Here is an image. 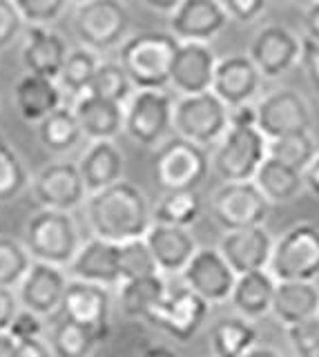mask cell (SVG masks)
<instances>
[{
  "label": "cell",
  "mask_w": 319,
  "mask_h": 357,
  "mask_svg": "<svg viewBox=\"0 0 319 357\" xmlns=\"http://www.w3.org/2000/svg\"><path fill=\"white\" fill-rule=\"evenodd\" d=\"M268 156V139L257 126H230L210 156L224 183L252 181Z\"/></svg>",
  "instance_id": "obj_4"
},
{
  "label": "cell",
  "mask_w": 319,
  "mask_h": 357,
  "mask_svg": "<svg viewBox=\"0 0 319 357\" xmlns=\"http://www.w3.org/2000/svg\"><path fill=\"white\" fill-rule=\"evenodd\" d=\"M130 11L120 0H90L76 5L74 31L83 47L96 54L123 45L130 31Z\"/></svg>",
  "instance_id": "obj_7"
},
{
  "label": "cell",
  "mask_w": 319,
  "mask_h": 357,
  "mask_svg": "<svg viewBox=\"0 0 319 357\" xmlns=\"http://www.w3.org/2000/svg\"><path fill=\"white\" fill-rule=\"evenodd\" d=\"M79 170L87 195L109 188L123 178L125 156L114 141H92L79 159Z\"/></svg>",
  "instance_id": "obj_27"
},
{
  "label": "cell",
  "mask_w": 319,
  "mask_h": 357,
  "mask_svg": "<svg viewBox=\"0 0 319 357\" xmlns=\"http://www.w3.org/2000/svg\"><path fill=\"white\" fill-rule=\"evenodd\" d=\"M299 63L304 65V72L311 81V87L319 96V43H315L313 38L304 36L302 38V59Z\"/></svg>",
  "instance_id": "obj_47"
},
{
  "label": "cell",
  "mask_w": 319,
  "mask_h": 357,
  "mask_svg": "<svg viewBox=\"0 0 319 357\" xmlns=\"http://www.w3.org/2000/svg\"><path fill=\"white\" fill-rule=\"evenodd\" d=\"M0 357H18V342L7 331L0 333Z\"/></svg>",
  "instance_id": "obj_53"
},
{
  "label": "cell",
  "mask_w": 319,
  "mask_h": 357,
  "mask_svg": "<svg viewBox=\"0 0 319 357\" xmlns=\"http://www.w3.org/2000/svg\"><path fill=\"white\" fill-rule=\"evenodd\" d=\"M25 27V20L20 16L14 0H0V52L12 45Z\"/></svg>",
  "instance_id": "obj_43"
},
{
  "label": "cell",
  "mask_w": 319,
  "mask_h": 357,
  "mask_svg": "<svg viewBox=\"0 0 319 357\" xmlns=\"http://www.w3.org/2000/svg\"><path fill=\"white\" fill-rule=\"evenodd\" d=\"M203 212V201L196 190H166L157 204L152 206L154 223L190 228Z\"/></svg>",
  "instance_id": "obj_34"
},
{
  "label": "cell",
  "mask_w": 319,
  "mask_h": 357,
  "mask_svg": "<svg viewBox=\"0 0 319 357\" xmlns=\"http://www.w3.org/2000/svg\"><path fill=\"white\" fill-rule=\"evenodd\" d=\"M270 315L286 328L315 319L319 315L317 282H277Z\"/></svg>",
  "instance_id": "obj_28"
},
{
  "label": "cell",
  "mask_w": 319,
  "mask_h": 357,
  "mask_svg": "<svg viewBox=\"0 0 319 357\" xmlns=\"http://www.w3.org/2000/svg\"><path fill=\"white\" fill-rule=\"evenodd\" d=\"M174 130V100L163 89H137L125 105L127 137L143 148H159Z\"/></svg>",
  "instance_id": "obj_8"
},
{
  "label": "cell",
  "mask_w": 319,
  "mask_h": 357,
  "mask_svg": "<svg viewBox=\"0 0 319 357\" xmlns=\"http://www.w3.org/2000/svg\"><path fill=\"white\" fill-rule=\"evenodd\" d=\"M179 277L185 286L192 288L196 295H201L210 306L230 301L237 282V273L226 261L221 250L210 248V245H203V248L199 245V250L194 252L190 264L185 266V271Z\"/></svg>",
  "instance_id": "obj_14"
},
{
  "label": "cell",
  "mask_w": 319,
  "mask_h": 357,
  "mask_svg": "<svg viewBox=\"0 0 319 357\" xmlns=\"http://www.w3.org/2000/svg\"><path fill=\"white\" fill-rule=\"evenodd\" d=\"M85 219L94 237L114 243L146 239L154 223L148 197L139 185L125 178L87 195Z\"/></svg>",
  "instance_id": "obj_1"
},
{
  "label": "cell",
  "mask_w": 319,
  "mask_h": 357,
  "mask_svg": "<svg viewBox=\"0 0 319 357\" xmlns=\"http://www.w3.org/2000/svg\"><path fill=\"white\" fill-rule=\"evenodd\" d=\"M146 243L161 275H181L194 252L199 250V243L190 228L166 226V223H152L146 234Z\"/></svg>",
  "instance_id": "obj_23"
},
{
  "label": "cell",
  "mask_w": 319,
  "mask_h": 357,
  "mask_svg": "<svg viewBox=\"0 0 319 357\" xmlns=\"http://www.w3.org/2000/svg\"><path fill=\"white\" fill-rule=\"evenodd\" d=\"M304 29H306V36L313 38L315 43H319V0L306 9L304 14Z\"/></svg>",
  "instance_id": "obj_51"
},
{
  "label": "cell",
  "mask_w": 319,
  "mask_h": 357,
  "mask_svg": "<svg viewBox=\"0 0 319 357\" xmlns=\"http://www.w3.org/2000/svg\"><path fill=\"white\" fill-rule=\"evenodd\" d=\"M304 183H306V190H308V192L319 199V154L315 156V161L306 167V172H304Z\"/></svg>",
  "instance_id": "obj_52"
},
{
  "label": "cell",
  "mask_w": 319,
  "mask_h": 357,
  "mask_svg": "<svg viewBox=\"0 0 319 357\" xmlns=\"http://www.w3.org/2000/svg\"><path fill=\"white\" fill-rule=\"evenodd\" d=\"M68 43L59 31L47 25H29L25 31V43L20 59L29 74L47 76L59 81L61 70L68 61Z\"/></svg>",
  "instance_id": "obj_24"
},
{
  "label": "cell",
  "mask_w": 319,
  "mask_h": 357,
  "mask_svg": "<svg viewBox=\"0 0 319 357\" xmlns=\"http://www.w3.org/2000/svg\"><path fill=\"white\" fill-rule=\"evenodd\" d=\"M109 310H112V299L105 286L70 279L61 304L63 317L92 331L98 340L105 342L109 335Z\"/></svg>",
  "instance_id": "obj_15"
},
{
  "label": "cell",
  "mask_w": 319,
  "mask_h": 357,
  "mask_svg": "<svg viewBox=\"0 0 319 357\" xmlns=\"http://www.w3.org/2000/svg\"><path fill=\"white\" fill-rule=\"evenodd\" d=\"M14 105L23 121L40 123L63 105V87L54 78L27 72L14 85Z\"/></svg>",
  "instance_id": "obj_26"
},
{
  "label": "cell",
  "mask_w": 319,
  "mask_h": 357,
  "mask_svg": "<svg viewBox=\"0 0 319 357\" xmlns=\"http://www.w3.org/2000/svg\"><path fill=\"white\" fill-rule=\"evenodd\" d=\"M217 63L219 59L208 43H179L170 70V85L181 96L210 92Z\"/></svg>",
  "instance_id": "obj_17"
},
{
  "label": "cell",
  "mask_w": 319,
  "mask_h": 357,
  "mask_svg": "<svg viewBox=\"0 0 319 357\" xmlns=\"http://www.w3.org/2000/svg\"><path fill=\"white\" fill-rule=\"evenodd\" d=\"M18 310H20V301L16 290L0 288V333H5L9 328V324H12Z\"/></svg>",
  "instance_id": "obj_48"
},
{
  "label": "cell",
  "mask_w": 319,
  "mask_h": 357,
  "mask_svg": "<svg viewBox=\"0 0 319 357\" xmlns=\"http://www.w3.org/2000/svg\"><path fill=\"white\" fill-rule=\"evenodd\" d=\"M268 271L277 282H317L319 228L315 223H297L274 239Z\"/></svg>",
  "instance_id": "obj_6"
},
{
  "label": "cell",
  "mask_w": 319,
  "mask_h": 357,
  "mask_svg": "<svg viewBox=\"0 0 319 357\" xmlns=\"http://www.w3.org/2000/svg\"><path fill=\"white\" fill-rule=\"evenodd\" d=\"M317 326H319V315H317Z\"/></svg>",
  "instance_id": "obj_60"
},
{
  "label": "cell",
  "mask_w": 319,
  "mask_h": 357,
  "mask_svg": "<svg viewBox=\"0 0 319 357\" xmlns=\"http://www.w3.org/2000/svg\"><path fill=\"white\" fill-rule=\"evenodd\" d=\"M299 357H319V351H313V353H308V355H299Z\"/></svg>",
  "instance_id": "obj_57"
},
{
  "label": "cell",
  "mask_w": 319,
  "mask_h": 357,
  "mask_svg": "<svg viewBox=\"0 0 319 357\" xmlns=\"http://www.w3.org/2000/svg\"><path fill=\"white\" fill-rule=\"evenodd\" d=\"M74 114L90 141H114L125 126V105L92 92L76 98Z\"/></svg>",
  "instance_id": "obj_25"
},
{
  "label": "cell",
  "mask_w": 319,
  "mask_h": 357,
  "mask_svg": "<svg viewBox=\"0 0 319 357\" xmlns=\"http://www.w3.org/2000/svg\"><path fill=\"white\" fill-rule=\"evenodd\" d=\"M183 0H143V5L154 9V11H161V14H172Z\"/></svg>",
  "instance_id": "obj_54"
},
{
  "label": "cell",
  "mask_w": 319,
  "mask_h": 357,
  "mask_svg": "<svg viewBox=\"0 0 319 357\" xmlns=\"http://www.w3.org/2000/svg\"><path fill=\"white\" fill-rule=\"evenodd\" d=\"M31 264L34 259L23 241L0 234V288L16 290L29 273Z\"/></svg>",
  "instance_id": "obj_39"
},
{
  "label": "cell",
  "mask_w": 319,
  "mask_h": 357,
  "mask_svg": "<svg viewBox=\"0 0 319 357\" xmlns=\"http://www.w3.org/2000/svg\"><path fill=\"white\" fill-rule=\"evenodd\" d=\"M230 126H257V105L244 103L230 107Z\"/></svg>",
  "instance_id": "obj_49"
},
{
  "label": "cell",
  "mask_w": 319,
  "mask_h": 357,
  "mask_svg": "<svg viewBox=\"0 0 319 357\" xmlns=\"http://www.w3.org/2000/svg\"><path fill=\"white\" fill-rule=\"evenodd\" d=\"M248 56L255 61L263 78H279L299 63L302 38L286 27L266 25L255 33Z\"/></svg>",
  "instance_id": "obj_18"
},
{
  "label": "cell",
  "mask_w": 319,
  "mask_h": 357,
  "mask_svg": "<svg viewBox=\"0 0 319 357\" xmlns=\"http://www.w3.org/2000/svg\"><path fill=\"white\" fill-rule=\"evenodd\" d=\"M70 279L90 282L98 286H118L123 282V268H120V243L92 237L81 243L79 252L68 266Z\"/></svg>",
  "instance_id": "obj_21"
},
{
  "label": "cell",
  "mask_w": 319,
  "mask_h": 357,
  "mask_svg": "<svg viewBox=\"0 0 319 357\" xmlns=\"http://www.w3.org/2000/svg\"><path fill=\"white\" fill-rule=\"evenodd\" d=\"M23 243L34 261L68 268L83 241L72 212L40 208L25 223Z\"/></svg>",
  "instance_id": "obj_3"
},
{
  "label": "cell",
  "mask_w": 319,
  "mask_h": 357,
  "mask_svg": "<svg viewBox=\"0 0 319 357\" xmlns=\"http://www.w3.org/2000/svg\"><path fill=\"white\" fill-rule=\"evenodd\" d=\"M120 268H123V282L159 273L157 261H154L146 239H134V241L120 243Z\"/></svg>",
  "instance_id": "obj_41"
},
{
  "label": "cell",
  "mask_w": 319,
  "mask_h": 357,
  "mask_svg": "<svg viewBox=\"0 0 319 357\" xmlns=\"http://www.w3.org/2000/svg\"><path fill=\"white\" fill-rule=\"evenodd\" d=\"M20 16H23L25 25H52L56 22L65 9H68L70 0H14Z\"/></svg>",
  "instance_id": "obj_42"
},
{
  "label": "cell",
  "mask_w": 319,
  "mask_h": 357,
  "mask_svg": "<svg viewBox=\"0 0 319 357\" xmlns=\"http://www.w3.org/2000/svg\"><path fill=\"white\" fill-rule=\"evenodd\" d=\"M179 43L170 31H141L123 40L118 63L137 89H163L170 85V70Z\"/></svg>",
  "instance_id": "obj_2"
},
{
  "label": "cell",
  "mask_w": 319,
  "mask_h": 357,
  "mask_svg": "<svg viewBox=\"0 0 319 357\" xmlns=\"http://www.w3.org/2000/svg\"><path fill=\"white\" fill-rule=\"evenodd\" d=\"M139 357H181V355L177 351L168 349V346L154 344V346H148V349H143Z\"/></svg>",
  "instance_id": "obj_55"
},
{
  "label": "cell",
  "mask_w": 319,
  "mask_h": 357,
  "mask_svg": "<svg viewBox=\"0 0 319 357\" xmlns=\"http://www.w3.org/2000/svg\"><path fill=\"white\" fill-rule=\"evenodd\" d=\"M268 3L270 0H221L230 20H237V22L257 20L263 11L268 9Z\"/></svg>",
  "instance_id": "obj_46"
},
{
  "label": "cell",
  "mask_w": 319,
  "mask_h": 357,
  "mask_svg": "<svg viewBox=\"0 0 319 357\" xmlns=\"http://www.w3.org/2000/svg\"><path fill=\"white\" fill-rule=\"evenodd\" d=\"M257 326L241 315L219 319L210 331L212 357H244L252 346H257Z\"/></svg>",
  "instance_id": "obj_32"
},
{
  "label": "cell",
  "mask_w": 319,
  "mask_h": 357,
  "mask_svg": "<svg viewBox=\"0 0 319 357\" xmlns=\"http://www.w3.org/2000/svg\"><path fill=\"white\" fill-rule=\"evenodd\" d=\"M274 290H277V279L270 271L237 275L233 295H230V306L244 319L257 321L270 315Z\"/></svg>",
  "instance_id": "obj_29"
},
{
  "label": "cell",
  "mask_w": 319,
  "mask_h": 357,
  "mask_svg": "<svg viewBox=\"0 0 319 357\" xmlns=\"http://www.w3.org/2000/svg\"><path fill=\"white\" fill-rule=\"evenodd\" d=\"M210 304L179 279L177 286L170 284L166 297L152 312L148 324L163 331L174 342H190L205 324Z\"/></svg>",
  "instance_id": "obj_11"
},
{
  "label": "cell",
  "mask_w": 319,
  "mask_h": 357,
  "mask_svg": "<svg viewBox=\"0 0 319 357\" xmlns=\"http://www.w3.org/2000/svg\"><path fill=\"white\" fill-rule=\"evenodd\" d=\"M83 139V130L79 126L74 109L61 105L54 109L49 116L38 123V141L47 152L54 154H68Z\"/></svg>",
  "instance_id": "obj_33"
},
{
  "label": "cell",
  "mask_w": 319,
  "mask_h": 357,
  "mask_svg": "<svg viewBox=\"0 0 319 357\" xmlns=\"http://www.w3.org/2000/svg\"><path fill=\"white\" fill-rule=\"evenodd\" d=\"M317 154L319 145L311 132L288 134V137L268 141V156H274V159L293 165L299 172H306V167L315 161Z\"/></svg>",
  "instance_id": "obj_37"
},
{
  "label": "cell",
  "mask_w": 319,
  "mask_h": 357,
  "mask_svg": "<svg viewBox=\"0 0 319 357\" xmlns=\"http://www.w3.org/2000/svg\"><path fill=\"white\" fill-rule=\"evenodd\" d=\"M263 76L259 67L248 54H230L219 59L212 81V92L224 100L228 107L252 103L259 94Z\"/></svg>",
  "instance_id": "obj_22"
},
{
  "label": "cell",
  "mask_w": 319,
  "mask_h": 357,
  "mask_svg": "<svg viewBox=\"0 0 319 357\" xmlns=\"http://www.w3.org/2000/svg\"><path fill=\"white\" fill-rule=\"evenodd\" d=\"M272 3H290V0H272Z\"/></svg>",
  "instance_id": "obj_59"
},
{
  "label": "cell",
  "mask_w": 319,
  "mask_h": 357,
  "mask_svg": "<svg viewBox=\"0 0 319 357\" xmlns=\"http://www.w3.org/2000/svg\"><path fill=\"white\" fill-rule=\"evenodd\" d=\"M208 148L172 137L157 150V178L166 190H196L210 172Z\"/></svg>",
  "instance_id": "obj_9"
},
{
  "label": "cell",
  "mask_w": 319,
  "mask_h": 357,
  "mask_svg": "<svg viewBox=\"0 0 319 357\" xmlns=\"http://www.w3.org/2000/svg\"><path fill=\"white\" fill-rule=\"evenodd\" d=\"M31 192L40 208L72 212L85 206L87 188L81 176L79 163L74 161H54L40 167L31 178Z\"/></svg>",
  "instance_id": "obj_13"
},
{
  "label": "cell",
  "mask_w": 319,
  "mask_h": 357,
  "mask_svg": "<svg viewBox=\"0 0 319 357\" xmlns=\"http://www.w3.org/2000/svg\"><path fill=\"white\" fill-rule=\"evenodd\" d=\"M230 128V107L212 89L203 94L179 96L174 103V132L201 148H210L224 139Z\"/></svg>",
  "instance_id": "obj_5"
},
{
  "label": "cell",
  "mask_w": 319,
  "mask_h": 357,
  "mask_svg": "<svg viewBox=\"0 0 319 357\" xmlns=\"http://www.w3.org/2000/svg\"><path fill=\"white\" fill-rule=\"evenodd\" d=\"M29 185V172L18 152L0 137V204L14 201Z\"/></svg>",
  "instance_id": "obj_40"
},
{
  "label": "cell",
  "mask_w": 319,
  "mask_h": 357,
  "mask_svg": "<svg viewBox=\"0 0 319 357\" xmlns=\"http://www.w3.org/2000/svg\"><path fill=\"white\" fill-rule=\"evenodd\" d=\"M217 248L221 250L226 261L233 266L237 275H246L268 271L274 250V239L266 230V226H252L224 232Z\"/></svg>",
  "instance_id": "obj_19"
},
{
  "label": "cell",
  "mask_w": 319,
  "mask_h": 357,
  "mask_svg": "<svg viewBox=\"0 0 319 357\" xmlns=\"http://www.w3.org/2000/svg\"><path fill=\"white\" fill-rule=\"evenodd\" d=\"M288 331V342L293 346L295 355H308L313 351H319V326H317V317L311 321L297 324V326L286 328Z\"/></svg>",
  "instance_id": "obj_45"
},
{
  "label": "cell",
  "mask_w": 319,
  "mask_h": 357,
  "mask_svg": "<svg viewBox=\"0 0 319 357\" xmlns=\"http://www.w3.org/2000/svg\"><path fill=\"white\" fill-rule=\"evenodd\" d=\"M228 20L221 0H183L170 14V33L181 43H210Z\"/></svg>",
  "instance_id": "obj_20"
},
{
  "label": "cell",
  "mask_w": 319,
  "mask_h": 357,
  "mask_svg": "<svg viewBox=\"0 0 319 357\" xmlns=\"http://www.w3.org/2000/svg\"><path fill=\"white\" fill-rule=\"evenodd\" d=\"M98 65H101V59H98V54L94 50L87 47L72 50L59 76V85L63 87V92H68L76 98L90 92Z\"/></svg>",
  "instance_id": "obj_36"
},
{
  "label": "cell",
  "mask_w": 319,
  "mask_h": 357,
  "mask_svg": "<svg viewBox=\"0 0 319 357\" xmlns=\"http://www.w3.org/2000/svg\"><path fill=\"white\" fill-rule=\"evenodd\" d=\"M244 357H281V353L274 351L272 346H261V344H257V346H252V349Z\"/></svg>",
  "instance_id": "obj_56"
},
{
  "label": "cell",
  "mask_w": 319,
  "mask_h": 357,
  "mask_svg": "<svg viewBox=\"0 0 319 357\" xmlns=\"http://www.w3.org/2000/svg\"><path fill=\"white\" fill-rule=\"evenodd\" d=\"M18 357H54L47 340H27L18 342Z\"/></svg>",
  "instance_id": "obj_50"
},
{
  "label": "cell",
  "mask_w": 319,
  "mask_h": 357,
  "mask_svg": "<svg viewBox=\"0 0 319 357\" xmlns=\"http://www.w3.org/2000/svg\"><path fill=\"white\" fill-rule=\"evenodd\" d=\"M7 333L12 335L16 342H27V340H38L45 333V324H42V317L31 312L27 308H20L16 312V317L9 324Z\"/></svg>",
  "instance_id": "obj_44"
},
{
  "label": "cell",
  "mask_w": 319,
  "mask_h": 357,
  "mask_svg": "<svg viewBox=\"0 0 319 357\" xmlns=\"http://www.w3.org/2000/svg\"><path fill=\"white\" fill-rule=\"evenodd\" d=\"M252 181L257 183L270 204H288L306 190L304 172L295 170L293 165L274 159V156H266Z\"/></svg>",
  "instance_id": "obj_31"
},
{
  "label": "cell",
  "mask_w": 319,
  "mask_h": 357,
  "mask_svg": "<svg viewBox=\"0 0 319 357\" xmlns=\"http://www.w3.org/2000/svg\"><path fill=\"white\" fill-rule=\"evenodd\" d=\"M170 288V282L166 275H148L127 279V282L118 284V306L120 312L130 319H143L148 321L152 312L163 301Z\"/></svg>",
  "instance_id": "obj_30"
},
{
  "label": "cell",
  "mask_w": 319,
  "mask_h": 357,
  "mask_svg": "<svg viewBox=\"0 0 319 357\" xmlns=\"http://www.w3.org/2000/svg\"><path fill=\"white\" fill-rule=\"evenodd\" d=\"M257 128L268 141L288 134L311 132L313 112L308 100L290 87L274 89L257 103Z\"/></svg>",
  "instance_id": "obj_12"
},
{
  "label": "cell",
  "mask_w": 319,
  "mask_h": 357,
  "mask_svg": "<svg viewBox=\"0 0 319 357\" xmlns=\"http://www.w3.org/2000/svg\"><path fill=\"white\" fill-rule=\"evenodd\" d=\"M47 344L54 357H90L101 340L76 321L61 317L49 331Z\"/></svg>",
  "instance_id": "obj_35"
},
{
  "label": "cell",
  "mask_w": 319,
  "mask_h": 357,
  "mask_svg": "<svg viewBox=\"0 0 319 357\" xmlns=\"http://www.w3.org/2000/svg\"><path fill=\"white\" fill-rule=\"evenodd\" d=\"M90 92L114 100V103L127 105V100L132 98V94L137 92V87L118 61H101L94 81H92Z\"/></svg>",
  "instance_id": "obj_38"
},
{
  "label": "cell",
  "mask_w": 319,
  "mask_h": 357,
  "mask_svg": "<svg viewBox=\"0 0 319 357\" xmlns=\"http://www.w3.org/2000/svg\"><path fill=\"white\" fill-rule=\"evenodd\" d=\"M270 206L272 204L255 181L224 183L210 201L212 217L224 232L263 226L270 215Z\"/></svg>",
  "instance_id": "obj_10"
},
{
  "label": "cell",
  "mask_w": 319,
  "mask_h": 357,
  "mask_svg": "<svg viewBox=\"0 0 319 357\" xmlns=\"http://www.w3.org/2000/svg\"><path fill=\"white\" fill-rule=\"evenodd\" d=\"M68 284L70 275L65 268L45 261H34L25 279L16 288L20 308H27L40 317L54 315V312L61 310Z\"/></svg>",
  "instance_id": "obj_16"
},
{
  "label": "cell",
  "mask_w": 319,
  "mask_h": 357,
  "mask_svg": "<svg viewBox=\"0 0 319 357\" xmlns=\"http://www.w3.org/2000/svg\"><path fill=\"white\" fill-rule=\"evenodd\" d=\"M70 3H74V5H83V3H90V0H70Z\"/></svg>",
  "instance_id": "obj_58"
}]
</instances>
